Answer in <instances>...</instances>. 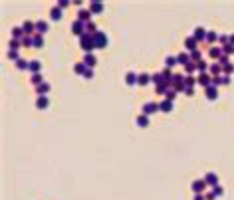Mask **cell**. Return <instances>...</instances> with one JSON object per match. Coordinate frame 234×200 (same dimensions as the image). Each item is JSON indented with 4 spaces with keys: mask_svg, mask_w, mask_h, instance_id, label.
<instances>
[{
    "mask_svg": "<svg viewBox=\"0 0 234 200\" xmlns=\"http://www.w3.org/2000/svg\"><path fill=\"white\" fill-rule=\"evenodd\" d=\"M79 46H81V50L85 52V54H91L93 50H95V44H93V34H83L81 38H79Z\"/></svg>",
    "mask_w": 234,
    "mask_h": 200,
    "instance_id": "1",
    "label": "cell"
},
{
    "mask_svg": "<svg viewBox=\"0 0 234 200\" xmlns=\"http://www.w3.org/2000/svg\"><path fill=\"white\" fill-rule=\"evenodd\" d=\"M107 36H105V32H95L93 34V44H95V50H105V46H107Z\"/></svg>",
    "mask_w": 234,
    "mask_h": 200,
    "instance_id": "2",
    "label": "cell"
},
{
    "mask_svg": "<svg viewBox=\"0 0 234 200\" xmlns=\"http://www.w3.org/2000/svg\"><path fill=\"white\" fill-rule=\"evenodd\" d=\"M72 32L78 34L79 38H81V36L85 34V24L81 22V20H74V22H72Z\"/></svg>",
    "mask_w": 234,
    "mask_h": 200,
    "instance_id": "3",
    "label": "cell"
},
{
    "mask_svg": "<svg viewBox=\"0 0 234 200\" xmlns=\"http://www.w3.org/2000/svg\"><path fill=\"white\" fill-rule=\"evenodd\" d=\"M159 111V103H155V101H149V103H145L143 105V115H153V113Z\"/></svg>",
    "mask_w": 234,
    "mask_h": 200,
    "instance_id": "4",
    "label": "cell"
},
{
    "mask_svg": "<svg viewBox=\"0 0 234 200\" xmlns=\"http://www.w3.org/2000/svg\"><path fill=\"white\" fill-rule=\"evenodd\" d=\"M197 83H199V85H202V87L206 89V87H208V85L212 83V75L208 73V71H206V73H201V75L197 78Z\"/></svg>",
    "mask_w": 234,
    "mask_h": 200,
    "instance_id": "5",
    "label": "cell"
},
{
    "mask_svg": "<svg viewBox=\"0 0 234 200\" xmlns=\"http://www.w3.org/2000/svg\"><path fill=\"white\" fill-rule=\"evenodd\" d=\"M206 30L202 28V26H199V28H194V34H192V38L197 40V42H206Z\"/></svg>",
    "mask_w": 234,
    "mask_h": 200,
    "instance_id": "6",
    "label": "cell"
},
{
    "mask_svg": "<svg viewBox=\"0 0 234 200\" xmlns=\"http://www.w3.org/2000/svg\"><path fill=\"white\" fill-rule=\"evenodd\" d=\"M190 188H192V192H194V194H202V192H204V188H206V182H204V178H202V180H194Z\"/></svg>",
    "mask_w": 234,
    "mask_h": 200,
    "instance_id": "7",
    "label": "cell"
},
{
    "mask_svg": "<svg viewBox=\"0 0 234 200\" xmlns=\"http://www.w3.org/2000/svg\"><path fill=\"white\" fill-rule=\"evenodd\" d=\"M208 56H210L212 60H216V62H218V60L222 57V48H220V46H210V50H208Z\"/></svg>",
    "mask_w": 234,
    "mask_h": 200,
    "instance_id": "8",
    "label": "cell"
},
{
    "mask_svg": "<svg viewBox=\"0 0 234 200\" xmlns=\"http://www.w3.org/2000/svg\"><path fill=\"white\" fill-rule=\"evenodd\" d=\"M89 12H91V14H101V12H103V2H99V0L89 2Z\"/></svg>",
    "mask_w": 234,
    "mask_h": 200,
    "instance_id": "9",
    "label": "cell"
},
{
    "mask_svg": "<svg viewBox=\"0 0 234 200\" xmlns=\"http://www.w3.org/2000/svg\"><path fill=\"white\" fill-rule=\"evenodd\" d=\"M78 20H81L83 24L91 22V12H89V8H87V10H85V8H81V10L78 12Z\"/></svg>",
    "mask_w": 234,
    "mask_h": 200,
    "instance_id": "10",
    "label": "cell"
},
{
    "mask_svg": "<svg viewBox=\"0 0 234 200\" xmlns=\"http://www.w3.org/2000/svg\"><path fill=\"white\" fill-rule=\"evenodd\" d=\"M208 73H210L212 78H220V73H222V66L220 64H210V67H208Z\"/></svg>",
    "mask_w": 234,
    "mask_h": 200,
    "instance_id": "11",
    "label": "cell"
},
{
    "mask_svg": "<svg viewBox=\"0 0 234 200\" xmlns=\"http://www.w3.org/2000/svg\"><path fill=\"white\" fill-rule=\"evenodd\" d=\"M185 48H187L189 52H194V50H199V42H197V40L190 36V38H187V40H185Z\"/></svg>",
    "mask_w": 234,
    "mask_h": 200,
    "instance_id": "12",
    "label": "cell"
},
{
    "mask_svg": "<svg viewBox=\"0 0 234 200\" xmlns=\"http://www.w3.org/2000/svg\"><path fill=\"white\" fill-rule=\"evenodd\" d=\"M190 62V54H187V52H183V54H178L177 56V64H181V66H189Z\"/></svg>",
    "mask_w": 234,
    "mask_h": 200,
    "instance_id": "13",
    "label": "cell"
},
{
    "mask_svg": "<svg viewBox=\"0 0 234 200\" xmlns=\"http://www.w3.org/2000/svg\"><path fill=\"white\" fill-rule=\"evenodd\" d=\"M48 105H50V101L46 95H38V99H36V107L38 109H48Z\"/></svg>",
    "mask_w": 234,
    "mask_h": 200,
    "instance_id": "14",
    "label": "cell"
},
{
    "mask_svg": "<svg viewBox=\"0 0 234 200\" xmlns=\"http://www.w3.org/2000/svg\"><path fill=\"white\" fill-rule=\"evenodd\" d=\"M204 93H206V99H216V97H218V89L214 87V85H208V87L204 89Z\"/></svg>",
    "mask_w": 234,
    "mask_h": 200,
    "instance_id": "15",
    "label": "cell"
},
{
    "mask_svg": "<svg viewBox=\"0 0 234 200\" xmlns=\"http://www.w3.org/2000/svg\"><path fill=\"white\" fill-rule=\"evenodd\" d=\"M83 64H85V67H89V69H91V67L97 64V60H95V56H93V54H85V56H83Z\"/></svg>",
    "mask_w": 234,
    "mask_h": 200,
    "instance_id": "16",
    "label": "cell"
},
{
    "mask_svg": "<svg viewBox=\"0 0 234 200\" xmlns=\"http://www.w3.org/2000/svg\"><path fill=\"white\" fill-rule=\"evenodd\" d=\"M173 109V101H169V99H163L161 103H159V111H163V113H169Z\"/></svg>",
    "mask_w": 234,
    "mask_h": 200,
    "instance_id": "17",
    "label": "cell"
},
{
    "mask_svg": "<svg viewBox=\"0 0 234 200\" xmlns=\"http://www.w3.org/2000/svg\"><path fill=\"white\" fill-rule=\"evenodd\" d=\"M22 30L26 36H30L32 32H36V22H24L22 24Z\"/></svg>",
    "mask_w": 234,
    "mask_h": 200,
    "instance_id": "18",
    "label": "cell"
},
{
    "mask_svg": "<svg viewBox=\"0 0 234 200\" xmlns=\"http://www.w3.org/2000/svg\"><path fill=\"white\" fill-rule=\"evenodd\" d=\"M147 83H151V75L149 73H139L137 75V85H147Z\"/></svg>",
    "mask_w": 234,
    "mask_h": 200,
    "instance_id": "19",
    "label": "cell"
},
{
    "mask_svg": "<svg viewBox=\"0 0 234 200\" xmlns=\"http://www.w3.org/2000/svg\"><path fill=\"white\" fill-rule=\"evenodd\" d=\"M204 182H206V184H210V186H216V184H218V178H216V172H208V174L204 176Z\"/></svg>",
    "mask_w": 234,
    "mask_h": 200,
    "instance_id": "20",
    "label": "cell"
},
{
    "mask_svg": "<svg viewBox=\"0 0 234 200\" xmlns=\"http://www.w3.org/2000/svg\"><path fill=\"white\" fill-rule=\"evenodd\" d=\"M44 32H48V22H44V20H40V22H36V34H40V36H44Z\"/></svg>",
    "mask_w": 234,
    "mask_h": 200,
    "instance_id": "21",
    "label": "cell"
},
{
    "mask_svg": "<svg viewBox=\"0 0 234 200\" xmlns=\"http://www.w3.org/2000/svg\"><path fill=\"white\" fill-rule=\"evenodd\" d=\"M40 67H42V64H40L38 60H30V66H28V69L32 71V75H34V73H40Z\"/></svg>",
    "mask_w": 234,
    "mask_h": 200,
    "instance_id": "22",
    "label": "cell"
},
{
    "mask_svg": "<svg viewBox=\"0 0 234 200\" xmlns=\"http://www.w3.org/2000/svg\"><path fill=\"white\" fill-rule=\"evenodd\" d=\"M125 83H127V85H135V83H137V73L127 71V73H125Z\"/></svg>",
    "mask_w": 234,
    "mask_h": 200,
    "instance_id": "23",
    "label": "cell"
},
{
    "mask_svg": "<svg viewBox=\"0 0 234 200\" xmlns=\"http://www.w3.org/2000/svg\"><path fill=\"white\" fill-rule=\"evenodd\" d=\"M135 123H137V125H139V127L143 129V127H147V125H149V117L141 113V115H137V119H135Z\"/></svg>",
    "mask_w": 234,
    "mask_h": 200,
    "instance_id": "24",
    "label": "cell"
},
{
    "mask_svg": "<svg viewBox=\"0 0 234 200\" xmlns=\"http://www.w3.org/2000/svg\"><path fill=\"white\" fill-rule=\"evenodd\" d=\"M50 18H52V20H60V18H62V8H60L58 4L50 10Z\"/></svg>",
    "mask_w": 234,
    "mask_h": 200,
    "instance_id": "25",
    "label": "cell"
},
{
    "mask_svg": "<svg viewBox=\"0 0 234 200\" xmlns=\"http://www.w3.org/2000/svg\"><path fill=\"white\" fill-rule=\"evenodd\" d=\"M194 66H197V71H201V73H206V71H208V67H210L206 62H202V60L194 62Z\"/></svg>",
    "mask_w": 234,
    "mask_h": 200,
    "instance_id": "26",
    "label": "cell"
},
{
    "mask_svg": "<svg viewBox=\"0 0 234 200\" xmlns=\"http://www.w3.org/2000/svg\"><path fill=\"white\" fill-rule=\"evenodd\" d=\"M48 91H50V83H48V81H44L42 85H38V87H36V93H38V95H46Z\"/></svg>",
    "mask_w": 234,
    "mask_h": 200,
    "instance_id": "27",
    "label": "cell"
},
{
    "mask_svg": "<svg viewBox=\"0 0 234 200\" xmlns=\"http://www.w3.org/2000/svg\"><path fill=\"white\" fill-rule=\"evenodd\" d=\"M30 81L38 87V85H42V83H44V78H42V73H34L32 78H30Z\"/></svg>",
    "mask_w": 234,
    "mask_h": 200,
    "instance_id": "28",
    "label": "cell"
},
{
    "mask_svg": "<svg viewBox=\"0 0 234 200\" xmlns=\"http://www.w3.org/2000/svg\"><path fill=\"white\" fill-rule=\"evenodd\" d=\"M20 44L26 46V48H34V38L32 36H24L22 40H20Z\"/></svg>",
    "mask_w": 234,
    "mask_h": 200,
    "instance_id": "29",
    "label": "cell"
},
{
    "mask_svg": "<svg viewBox=\"0 0 234 200\" xmlns=\"http://www.w3.org/2000/svg\"><path fill=\"white\" fill-rule=\"evenodd\" d=\"M32 38H34V48H42V46H44V36L36 34V36H32Z\"/></svg>",
    "mask_w": 234,
    "mask_h": 200,
    "instance_id": "30",
    "label": "cell"
},
{
    "mask_svg": "<svg viewBox=\"0 0 234 200\" xmlns=\"http://www.w3.org/2000/svg\"><path fill=\"white\" fill-rule=\"evenodd\" d=\"M85 32H87V34H95V32H99V30H97V26H95V22H93V20L85 24Z\"/></svg>",
    "mask_w": 234,
    "mask_h": 200,
    "instance_id": "31",
    "label": "cell"
},
{
    "mask_svg": "<svg viewBox=\"0 0 234 200\" xmlns=\"http://www.w3.org/2000/svg\"><path fill=\"white\" fill-rule=\"evenodd\" d=\"M175 64H177V57H173V56H167V57H165V67H167V69H171Z\"/></svg>",
    "mask_w": 234,
    "mask_h": 200,
    "instance_id": "32",
    "label": "cell"
},
{
    "mask_svg": "<svg viewBox=\"0 0 234 200\" xmlns=\"http://www.w3.org/2000/svg\"><path fill=\"white\" fill-rule=\"evenodd\" d=\"M232 71H234V66L230 64V62H228V64H224V66H222V75H230Z\"/></svg>",
    "mask_w": 234,
    "mask_h": 200,
    "instance_id": "33",
    "label": "cell"
},
{
    "mask_svg": "<svg viewBox=\"0 0 234 200\" xmlns=\"http://www.w3.org/2000/svg\"><path fill=\"white\" fill-rule=\"evenodd\" d=\"M216 40H218V34H216V32H208V34H206V44H214Z\"/></svg>",
    "mask_w": 234,
    "mask_h": 200,
    "instance_id": "34",
    "label": "cell"
},
{
    "mask_svg": "<svg viewBox=\"0 0 234 200\" xmlns=\"http://www.w3.org/2000/svg\"><path fill=\"white\" fill-rule=\"evenodd\" d=\"M8 60H12V62H18V60H20V56H18V50H8Z\"/></svg>",
    "mask_w": 234,
    "mask_h": 200,
    "instance_id": "35",
    "label": "cell"
},
{
    "mask_svg": "<svg viewBox=\"0 0 234 200\" xmlns=\"http://www.w3.org/2000/svg\"><path fill=\"white\" fill-rule=\"evenodd\" d=\"M28 66H30V62H26V60H22V57L16 62V67H18V69H28Z\"/></svg>",
    "mask_w": 234,
    "mask_h": 200,
    "instance_id": "36",
    "label": "cell"
},
{
    "mask_svg": "<svg viewBox=\"0 0 234 200\" xmlns=\"http://www.w3.org/2000/svg\"><path fill=\"white\" fill-rule=\"evenodd\" d=\"M74 69H76V73H81V75H83L87 67H85V64H83V62H81V64H76V66H74Z\"/></svg>",
    "mask_w": 234,
    "mask_h": 200,
    "instance_id": "37",
    "label": "cell"
},
{
    "mask_svg": "<svg viewBox=\"0 0 234 200\" xmlns=\"http://www.w3.org/2000/svg\"><path fill=\"white\" fill-rule=\"evenodd\" d=\"M197 83V79L192 78V75H185V87H192Z\"/></svg>",
    "mask_w": 234,
    "mask_h": 200,
    "instance_id": "38",
    "label": "cell"
},
{
    "mask_svg": "<svg viewBox=\"0 0 234 200\" xmlns=\"http://www.w3.org/2000/svg\"><path fill=\"white\" fill-rule=\"evenodd\" d=\"M190 60H192V62H199V60H202L201 50H194V52H190Z\"/></svg>",
    "mask_w": 234,
    "mask_h": 200,
    "instance_id": "39",
    "label": "cell"
},
{
    "mask_svg": "<svg viewBox=\"0 0 234 200\" xmlns=\"http://www.w3.org/2000/svg\"><path fill=\"white\" fill-rule=\"evenodd\" d=\"M175 97H177V91H175V89H167V93H165V99L173 101Z\"/></svg>",
    "mask_w": 234,
    "mask_h": 200,
    "instance_id": "40",
    "label": "cell"
},
{
    "mask_svg": "<svg viewBox=\"0 0 234 200\" xmlns=\"http://www.w3.org/2000/svg\"><path fill=\"white\" fill-rule=\"evenodd\" d=\"M222 186H220V184H216V186H212V194H214V196H222Z\"/></svg>",
    "mask_w": 234,
    "mask_h": 200,
    "instance_id": "41",
    "label": "cell"
},
{
    "mask_svg": "<svg viewBox=\"0 0 234 200\" xmlns=\"http://www.w3.org/2000/svg\"><path fill=\"white\" fill-rule=\"evenodd\" d=\"M10 50H20V48H22V44H20V42H18V40H10Z\"/></svg>",
    "mask_w": 234,
    "mask_h": 200,
    "instance_id": "42",
    "label": "cell"
},
{
    "mask_svg": "<svg viewBox=\"0 0 234 200\" xmlns=\"http://www.w3.org/2000/svg\"><path fill=\"white\" fill-rule=\"evenodd\" d=\"M169 85H165V83H161V85H157V93H161V95H165L167 93Z\"/></svg>",
    "mask_w": 234,
    "mask_h": 200,
    "instance_id": "43",
    "label": "cell"
},
{
    "mask_svg": "<svg viewBox=\"0 0 234 200\" xmlns=\"http://www.w3.org/2000/svg\"><path fill=\"white\" fill-rule=\"evenodd\" d=\"M185 69H187V75H192V71H194V69H197V66H194V64H192V62H190L189 66H185Z\"/></svg>",
    "mask_w": 234,
    "mask_h": 200,
    "instance_id": "44",
    "label": "cell"
},
{
    "mask_svg": "<svg viewBox=\"0 0 234 200\" xmlns=\"http://www.w3.org/2000/svg\"><path fill=\"white\" fill-rule=\"evenodd\" d=\"M83 78H93V69H89V67H87V69H85V73H83Z\"/></svg>",
    "mask_w": 234,
    "mask_h": 200,
    "instance_id": "45",
    "label": "cell"
},
{
    "mask_svg": "<svg viewBox=\"0 0 234 200\" xmlns=\"http://www.w3.org/2000/svg\"><path fill=\"white\" fill-rule=\"evenodd\" d=\"M220 81H222V85H226V83L230 81V78H228V75H220Z\"/></svg>",
    "mask_w": 234,
    "mask_h": 200,
    "instance_id": "46",
    "label": "cell"
},
{
    "mask_svg": "<svg viewBox=\"0 0 234 200\" xmlns=\"http://www.w3.org/2000/svg\"><path fill=\"white\" fill-rule=\"evenodd\" d=\"M194 200H206L204 194H194Z\"/></svg>",
    "mask_w": 234,
    "mask_h": 200,
    "instance_id": "47",
    "label": "cell"
},
{
    "mask_svg": "<svg viewBox=\"0 0 234 200\" xmlns=\"http://www.w3.org/2000/svg\"><path fill=\"white\" fill-rule=\"evenodd\" d=\"M58 6H60V8H67V6H69V2H66V0H64V2H60Z\"/></svg>",
    "mask_w": 234,
    "mask_h": 200,
    "instance_id": "48",
    "label": "cell"
},
{
    "mask_svg": "<svg viewBox=\"0 0 234 200\" xmlns=\"http://www.w3.org/2000/svg\"><path fill=\"white\" fill-rule=\"evenodd\" d=\"M185 93L190 97V95H192V87H185Z\"/></svg>",
    "mask_w": 234,
    "mask_h": 200,
    "instance_id": "49",
    "label": "cell"
},
{
    "mask_svg": "<svg viewBox=\"0 0 234 200\" xmlns=\"http://www.w3.org/2000/svg\"><path fill=\"white\" fill-rule=\"evenodd\" d=\"M214 198H216V196H214L212 192H208V194H206V200H214Z\"/></svg>",
    "mask_w": 234,
    "mask_h": 200,
    "instance_id": "50",
    "label": "cell"
},
{
    "mask_svg": "<svg viewBox=\"0 0 234 200\" xmlns=\"http://www.w3.org/2000/svg\"><path fill=\"white\" fill-rule=\"evenodd\" d=\"M228 38H230V44L234 46V34H232V36H228Z\"/></svg>",
    "mask_w": 234,
    "mask_h": 200,
    "instance_id": "51",
    "label": "cell"
}]
</instances>
